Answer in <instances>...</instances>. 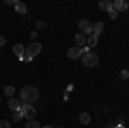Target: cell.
I'll list each match as a JSON object with an SVG mask.
<instances>
[{"label": "cell", "mask_w": 129, "mask_h": 128, "mask_svg": "<svg viewBox=\"0 0 129 128\" xmlns=\"http://www.w3.org/2000/svg\"><path fill=\"white\" fill-rule=\"evenodd\" d=\"M38 99V90L35 87H24L21 90V104H31Z\"/></svg>", "instance_id": "obj_1"}, {"label": "cell", "mask_w": 129, "mask_h": 128, "mask_svg": "<svg viewBox=\"0 0 129 128\" xmlns=\"http://www.w3.org/2000/svg\"><path fill=\"white\" fill-rule=\"evenodd\" d=\"M41 52V43L40 42H31L29 45L26 47V52H24V59L22 61H31L35 56H38Z\"/></svg>", "instance_id": "obj_2"}, {"label": "cell", "mask_w": 129, "mask_h": 128, "mask_svg": "<svg viewBox=\"0 0 129 128\" xmlns=\"http://www.w3.org/2000/svg\"><path fill=\"white\" fill-rule=\"evenodd\" d=\"M81 59H83V66L84 68H95V66H98V56L96 54H93V52H88V54H83L81 56Z\"/></svg>", "instance_id": "obj_3"}, {"label": "cell", "mask_w": 129, "mask_h": 128, "mask_svg": "<svg viewBox=\"0 0 129 128\" xmlns=\"http://www.w3.org/2000/svg\"><path fill=\"white\" fill-rule=\"evenodd\" d=\"M21 113H22V116L28 119V121L35 119V116H36V109L33 107L31 104H22L21 106Z\"/></svg>", "instance_id": "obj_4"}, {"label": "cell", "mask_w": 129, "mask_h": 128, "mask_svg": "<svg viewBox=\"0 0 129 128\" xmlns=\"http://www.w3.org/2000/svg\"><path fill=\"white\" fill-rule=\"evenodd\" d=\"M79 30L84 36H86V35H91V33H93V24L86 19H81L79 21Z\"/></svg>", "instance_id": "obj_5"}, {"label": "cell", "mask_w": 129, "mask_h": 128, "mask_svg": "<svg viewBox=\"0 0 129 128\" xmlns=\"http://www.w3.org/2000/svg\"><path fill=\"white\" fill-rule=\"evenodd\" d=\"M67 56H69V59L72 61H76V59H79L81 56H83V49L81 47H69V50H67Z\"/></svg>", "instance_id": "obj_6"}, {"label": "cell", "mask_w": 129, "mask_h": 128, "mask_svg": "<svg viewBox=\"0 0 129 128\" xmlns=\"http://www.w3.org/2000/svg\"><path fill=\"white\" fill-rule=\"evenodd\" d=\"M112 5H114V10H117V12H126L129 7L126 0H115V2H112Z\"/></svg>", "instance_id": "obj_7"}, {"label": "cell", "mask_w": 129, "mask_h": 128, "mask_svg": "<svg viewBox=\"0 0 129 128\" xmlns=\"http://www.w3.org/2000/svg\"><path fill=\"white\" fill-rule=\"evenodd\" d=\"M24 52H26V47H22V45H19V43L12 47V54H14V56H17L19 59L24 57Z\"/></svg>", "instance_id": "obj_8"}, {"label": "cell", "mask_w": 129, "mask_h": 128, "mask_svg": "<svg viewBox=\"0 0 129 128\" xmlns=\"http://www.w3.org/2000/svg\"><path fill=\"white\" fill-rule=\"evenodd\" d=\"M74 42H76V47H86V36L83 35V33H78L76 36H74Z\"/></svg>", "instance_id": "obj_9"}, {"label": "cell", "mask_w": 129, "mask_h": 128, "mask_svg": "<svg viewBox=\"0 0 129 128\" xmlns=\"http://www.w3.org/2000/svg\"><path fill=\"white\" fill-rule=\"evenodd\" d=\"M21 106H22V104H21V100H17V99H14V97L9 99V107H10L12 113H14V111H19Z\"/></svg>", "instance_id": "obj_10"}, {"label": "cell", "mask_w": 129, "mask_h": 128, "mask_svg": "<svg viewBox=\"0 0 129 128\" xmlns=\"http://www.w3.org/2000/svg\"><path fill=\"white\" fill-rule=\"evenodd\" d=\"M14 9H16L17 14H28V7H26V4H22V2H16Z\"/></svg>", "instance_id": "obj_11"}, {"label": "cell", "mask_w": 129, "mask_h": 128, "mask_svg": "<svg viewBox=\"0 0 129 128\" xmlns=\"http://www.w3.org/2000/svg\"><path fill=\"white\" fill-rule=\"evenodd\" d=\"M96 43H98V36H96V35H89L88 38H86V45H88L89 49L96 47Z\"/></svg>", "instance_id": "obj_12"}, {"label": "cell", "mask_w": 129, "mask_h": 128, "mask_svg": "<svg viewBox=\"0 0 129 128\" xmlns=\"http://www.w3.org/2000/svg\"><path fill=\"white\" fill-rule=\"evenodd\" d=\"M98 7L102 10H107V12H110V10L114 9V5H112V2H109V0H102L98 4Z\"/></svg>", "instance_id": "obj_13"}, {"label": "cell", "mask_w": 129, "mask_h": 128, "mask_svg": "<svg viewBox=\"0 0 129 128\" xmlns=\"http://www.w3.org/2000/svg\"><path fill=\"white\" fill-rule=\"evenodd\" d=\"M102 31H103V23H102V21H96V23L93 24V33H91V35H96V36H98Z\"/></svg>", "instance_id": "obj_14"}, {"label": "cell", "mask_w": 129, "mask_h": 128, "mask_svg": "<svg viewBox=\"0 0 129 128\" xmlns=\"http://www.w3.org/2000/svg\"><path fill=\"white\" fill-rule=\"evenodd\" d=\"M89 121H91V118H89L88 113H81V116H79V123L81 125H88Z\"/></svg>", "instance_id": "obj_15"}, {"label": "cell", "mask_w": 129, "mask_h": 128, "mask_svg": "<svg viewBox=\"0 0 129 128\" xmlns=\"http://www.w3.org/2000/svg\"><path fill=\"white\" fill-rule=\"evenodd\" d=\"M22 118H24V116H22L21 109H19V111H14V113H12V119H14V123H19Z\"/></svg>", "instance_id": "obj_16"}, {"label": "cell", "mask_w": 129, "mask_h": 128, "mask_svg": "<svg viewBox=\"0 0 129 128\" xmlns=\"http://www.w3.org/2000/svg\"><path fill=\"white\" fill-rule=\"evenodd\" d=\"M26 128H41V125L36 121V119H31V121L26 123Z\"/></svg>", "instance_id": "obj_17"}, {"label": "cell", "mask_w": 129, "mask_h": 128, "mask_svg": "<svg viewBox=\"0 0 129 128\" xmlns=\"http://www.w3.org/2000/svg\"><path fill=\"white\" fill-rule=\"evenodd\" d=\"M4 94H5L7 97H12V95H14V87H5V88H4Z\"/></svg>", "instance_id": "obj_18"}, {"label": "cell", "mask_w": 129, "mask_h": 128, "mask_svg": "<svg viewBox=\"0 0 129 128\" xmlns=\"http://www.w3.org/2000/svg\"><path fill=\"white\" fill-rule=\"evenodd\" d=\"M0 128H10V123L7 119H0Z\"/></svg>", "instance_id": "obj_19"}, {"label": "cell", "mask_w": 129, "mask_h": 128, "mask_svg": "<svg viewBox=\"0 0 129 128\" xmlns=\"http://www.w3.org/2000/svg\"><path fill=\"white\" fill-rule=\"evenodd\" d=\"M36 28H38V30H45V28H47V23H45V21H38V23H36Z\"/></svg>", "instance_id": "obj_20"}, {"label": "cell", "mask_w": 129, "mask_h": 128, "mask_svg": "<svg viewBox=\"0 0 129 128\" xmlns=\"http://www.w3.org/2000/svg\"><path fill=\"white\" fill-rule=\"evenodd\" d=\"M109 16L112 17V19H117V16H119V12H117V10H114V9H112V10L109 12Z\"/></svg>", "instance_id": "obj_21"}, {"label": "cell", "mask_w": 129, "mask_h": 128, "mask_svg": "<svg viewBox=\"0 0 129 128\" xmlns=\"http://www.w3.org/2000/svg\"><path fill=\"white\" fill-rule=\"evenodd\" d=\"M129 78V71H122L120 73V80H127Z\"/></svg>", "instance_id": "obj_22"}, {"label": "cell", "mask_w": 129, "mask_h": 128, "mask_svg": "<svg viewBox=\"0 0 129 128\" xmlns=\"http://www.w3.org/2000/svg\"><path fill=\"white\" fill-rule=\"evenodd\" d=\"M7 5H16V0H5Z\"/></svg>", "instance_id": "obj_23"}, {"label": "cell", "mask_w": 129, "mask_h": 128, "mask_svg": "<svg viewBox=\"0 0 129 128\" xmlns=\"http://www.w3.org/2000/svg\"><path fill=\"white\" fill-rule=\"evenodd\" d=\"M4 45H5V38H4V36H0V47H4Z\"/></svg>", "instance_id": "obj_24"}, {"label": "cell", "mask_w": 129, "mask_h": 128, "mask_svg": "<svg viewBox=\"0 0 129 128\" xmlns=\"http://www.w3.org/2000/svg\"><path fill=\"white\" fill-rule=\"evenodd\" d=\"M36 36H38V33H36V31H33V33H31V38L36 40Z\"/></svg>", "instance_id": "obj_25"}, {"label": "cell", "mask_w": 129, "mask_h": 128, "mask_svg": "<svg viewBox=\"0 0 129 128\" xmlns=\"http://www.w3.org/2000/svg\"><path fill=\"white\" fill-rule=\"evenodd\" d=\"M114 128H126V126H124V125H115Z\"/></svg>", "instance_id": "obj_26"}, {"label": "cell", "mask_w": 129, "mask_h": 128, "mask_svg": "<svg viewBox=\"0 0 129 128\" xmlns=\"http://www.w3.org/2000/svg\"><path fill=\"white\" fill-rule=\"evenodd\" d=\"M43 128H53V126H48V125H47V126H43Z\"/></svg>", "instance_id": "obj_27"}, {"label": "cell", "mask_w": 129, "mask_h": 128, "mask_svg": "<svg viewBox=\"0 0 129 128\" xmlns=\"http://www.w3.org/2000/svg\"><path fill=\"white\" fill-rule=\"evenodd\" d=\"M59 128H64V126H59Z\"/></svg>", "instance_id": "obj_28"}]
</instances>
